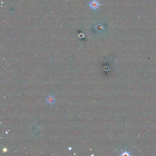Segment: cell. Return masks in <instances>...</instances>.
I'll use <instances>...</instances> for the list:
<instances>
[{
  "mask_svg": "<svg viewBox=\"0 0 156 156\" xmlns=\"http://www.w3.org/2000/svg\"><path fill=\"white\" fill-rule=\"evenodd\" d=\"M46 100L48 104H53L55 102V99L52 96L49 95L47 98Z\"/></svg>",
  "mask_w": 156,
  "mask_h": 156,
  "instance_id": "2",
  "label": "cell"
},
{
  "mask_svg": "<svg viewBox=\"0 0 156 156\" xmlns=\"http://www.w3.org/2000/svg\"><path fill=\"white\" fill-rule=\"evenodd\" d=\"M100 5V3H99L98 1H97V0H93L92 1H91L89 4L90 7L91 8L95 10L98 9Z\"/></svg>",
  "mask_w": 156,
  "mask_h": 156,
  "instance_id": "1",
  "label": "cell"
}]
</instances>
